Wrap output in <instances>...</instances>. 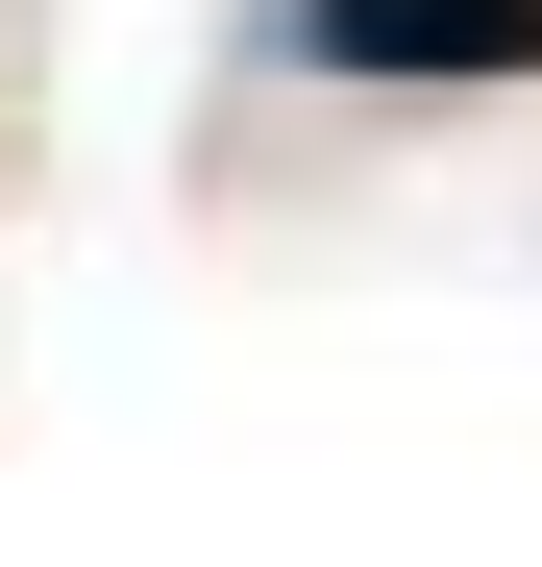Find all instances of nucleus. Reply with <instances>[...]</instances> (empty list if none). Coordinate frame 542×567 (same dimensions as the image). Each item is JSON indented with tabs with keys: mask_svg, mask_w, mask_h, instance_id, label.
I'll list each match as a JSON object with an SVG mask.
<instances>
[{
	"mask_svg": "<svg viewBox=\"0 0 542 567\" xmlns=\"http://www.w3.org/2000/svg\"><path fill=\"white\" fill-rule=\"evenodd\" d=\"M321 74H419V100H493V74H542V0H296Z\"/></svg>",
	"mask_w": 542,
	"mask_h": 567,
	"instance_id": "nucleus-1",
	"label": "nucleus"
}]
</instances>
